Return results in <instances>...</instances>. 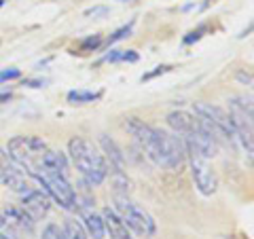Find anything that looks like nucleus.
Instances as JSON below:
<instances>
[{"label":"nucleus","mask_w":254,"mask_h":239,"mask_svg":"<svg viewBox=\"0 0 254 239\" xmlns=\"http://www.w3.org/2000/svg\"><path fill=\"white\" fill-rule=\"evenodd\" d=\"M34 178L38 180V184L45 188V193L49 195V199H53L60 208H64V210L76 208V193H74V188L70 186L68 176H62V174H38Z\"/></svg>","instance_id":"7"},{"label":"nucleus","mask_w":254,"mask_h":239,"mask_svg":"<svg viewBox=\"0 0 254 239\" xmlns=\"http://www.w3.org/2000/svg\"><path fill=\"white\" fill-rule=\"evenodd\" d=\"M6 170H13V167H11V163H9V155H6L4 150L0 148V174L6 172Z\"/></svg>","instance_id":"21"},{"label":"nucleus","mask_w":254,"mask_h":239,"mask_svg":"<svg viewBox=\"0 0 254 239\" xmlns=\"http://www.w3.org/2000/svg\"><path fill=\"white\" fill-rule=\"evenodd\" d=\"M121 2H127V0H121Z\"/></svg>","instance_id":"26"},{"label":"nucleus","mask_w":254,"mask_h":239,"mask_svg":"<svg viewBox=\"0 0 254 239\" xmlns=\"http://www.w3.org/2000/svg\"><path fill=\"white\" fill-rule=\"evenodd\" d=\"M125 129L133 135V140L146 150L148 159L155 161L157 165H161L170 172H178L185 165L187 153H185V144H182L178 135L157 129V127L140 121L138 117L125 119Z\"/></svg>","instance_id":"1"},{"label":"nucleus","mask_w":254,"mask_h":239,"mask_svg":"<svg viewBox=\"0 0 254 239\" xmlns=\"http://www.w3.org/2000/svg\"><path fill=\"white\" fill-rule=\"evenodd\" d=\"M104 61H138V53L136 51H110Z\"/></svg>","instance_id":"16"},{"label":"nucleus","mask_w":254,"mask_h":239,"mask_svg":"<svg viewBox=\"0 0 254 239\" xmlns=\"http://www.w3.org/2000/svg\"><path fill=\"white\" fill-rule=\"evenodd\" d=\"M229 115L235 127V135L242 142L248 159H252L254 138H252V100L250 98H233L229 102Z\"/></svg>","instance_id":"5"},{"label":"nucleus","mask_w":254,"mask_h":239,"mask_svg":"<svg viewBox=\"0 0 254 239\" xmlns=\"http://www.w3.org/2000/svg\"><path fill=\"white\" fill-rule=\"evenodd\" d=\"M47 150H49L47 142L43 138H38V135H15V138L9 140L6 155L17 165H21L30 176H34L41 170V163Z\"/></svg>","instance_id":"3"},{"label":"nucleus","mask_w":254,"mask_h":239,"mask_svg":"<svg viewBox=\"0 0 254 239\" xmlns=\"http://www.w3.org/2000/svg\"><path fill=\"white\" fill-rule=\"evenodd\" d=\"M64 239H87V231L83 227V222H78L74 218H68L64 220Z\"/></svg>","instance_id":"14"},{"label":"nucleus","mask_w":254,"mask_h":239,"mask_svg":"<svg viewBox=\"0 0 254 239\" xmlns=\"http://www.w3.org/2000/svg\"><path fill=\"white\" fill-rule=\"evenodd\" d=\"M195 115L208 119V121L222 133V138H225L229 144L237 142V135H235V127H233V121H231V115H229L227 110H222L220 106H214V104H205V102H197V104H195Z\"/></svg>","instance_id":"8"},{"label":"nucleus","mask_w":254,"mask_h":239,"mask_svg":"<svg viewBox=\"0 0 254 239\" xmlns=\"http://www.w3.org/2000/svg\"><path fill=\"white\" fill-rule=\"evenodd\" d=\"M100 144H102V148L106 150V165H108V172H110V174H121V172H125V157H123V153H121V148L117 146V142H115L113 138H108L106 133H102Z\"/></svg>","instance_id":"12"},{"label":"nucleus","mask_w":254,"mask_h":239,"mask_svg":"<svg viewBox=\"0 0 254 239\" xmlns=\"http://www.w3.org/2000/svg\"><path fill=\"white\" fill-rule=\"evenodd\" d=\"M201 32H205V26H201V28H197L195 32H190V36H187V38H185V43H187V45H190V43H193V41H197V38H199V36H201Z\"/></svg>","instance_id":"22"},{"label":"nucleus","mask_w":254,"mask_h":239,"mask_svg":"<svg viewBox=\"0 0 254 239\" xmlns=\"http://www.w3.org/2000/svg\"><path fill=\"white\" fill-rule=\"evenodd\" d=\"M131 30H133V23H127V26H123V28H119L113 36H108V41H106V45H115L117 41H121V38H125V36H129L131 34Z\"/></svg>","instance_id":"18"},{"label":"nucleus","mask_w":254,"mask_h":239,"mask_svg":"<svg viewBox=\"0 0 254 239\" xmlns=\"http://www.w3.org/2000/svg\"><path fill=\"white\" fill-rule=\"evenodd\" d=\"M21 208L26 210L34 220H38V218H43V216L49 214V210H51V199H49V195H47V193H43V190L30 188L28 193H23Z\"/></svg>","instance_id":"10"},{"label":"nucleus","mask_w":254,"mask_h":239,"mask_svg":"<svg viewBox=\"0 0 254 239\" xmlns=\"http://www.w3.org/2000/svg\"><path fill=\"white\" fill-rule=\"evenodd\" d=\"M102 98V91H85V89H74L68 93V102L70 104H91Z\"/></svg>","instance_id":"15"},{"label":"nucleus","mask_w":254,"mask_h":239,"mask_svg":"<svg viewBox=\"0 0 254 239\" xmlns=\"http://www.w3.org/2000/svg\"><path fill=\"white\" fill-rule=\"evenodd\" d=\"M115 212H117V216L127 225V229L133 231V233H138L142 237H153L155 235L157 227H155L153 216L142 210L140 205L131 203L129 199H125L123 195H119L115 199Z\"/></svg>","instance_id":"4"},{"label":"nucleus","mask_w":254,"mask_h":239,"mask_svg":"<svg viewBox=\"0 0 254 239\" xmlns=\"http://www.w3.org/2000/svg\"><path fill=\"white\" fill-rule=\"evenodd\" d=\"M41 239H64V231H62L60 225H55V222H49V225L43 229Z\"/></svg>","instance_id":"17"},{"label":"nucleus","mask_w":254,"mask_h":239,"mask_svg":"<svg viewBox=\"0 0 254 239\" xmlns=\"http://www.w3.org/2000/svg\"><path fill=\"white\" fill-rule=\"evenodd\" d=\"M21 72L17 68H4L0 70V83H9V81H15V78H19Z\"/></svg>","instance_id":"20"},{"label":"nucleus","mask_w":254,"mask_h":239,"mask_svg":"<svg viewBox=\"0 0 254 239\" xmlns=\"http://www.w3.org/2000/svg\"><path fill=\"white\" fill-rule=\"evenodd\" d=\"M100 47H102V36L95 34V36L85 38L83 45H81V51H93V49H100Z\"/></svg>","instance_id":"19"},{"label":"nucleus","mask_w":254,"mask_h":239,"mask_svg":"<svg viewBox=\"0 0 254 239\" xmlns=\"http://www.w3.org/2000/svg\"><path fill=\"white\" fill-rule=\"evenodd\" d=\"M76 208H78V212H81V218H83V227H85V231H87V237L104 239V235H106L104 218H102L100 214L93 210V203H89V201L78 203V201H76Z\"/></svg>","instance_id":"9"},{"label":"nucleus","mask_w":254,"mask_h":239,"mask_svg":"<svg viewBox=\"0 0 254 239\" xmlns=\"http://www.w3.org/2000/svg\"><path fill=\"white\" fill-rule=\"evenodd\" d=\"M2 4H4V0H0V9H2Z\"/></svg>","instance_id":"25"},{"label":"nucleus","mask_w":254,"mask_h":239,"mask_svg":"<svg viewBox=\"0 0 254 239\" xmlns=\"http://www.w3.org/2000/svg\"><path fill=\"white\" fill-rule=\"evenodd\" d=\"M0 218H2L4 227H9V229L26 231V233H30V231L34 229V218L23 208H4L2 214H0Z\"/></svg>","instance_id":"11"},{"label":"nucleus","mask_w":254,"mask_h":239,"mask_svg":"<svg viewBox=\"0 0 254 239\" xmlns=\"http://www.w3.org/2000/svg\"><path fill=\"white\" fill-rule=\"evenodd\" d=\"M102 218H104V229L108 231L110 239H133L131 237V231L127 229V225L117 216L115 210L106 208L104 214H102Z\"/></svg>","instance_id":"13"},{"label":"nucleus","mask_w":254,"mask_h":239,"mask_svg":"<svg viewBox=\"0 0 254 239\" xmlns=\"http://www.w3.org/2000/svg\"><path fill=\"white\" fill-rule=\"evenodd\" d=\"M68 153H70V159H72L74 167L85 178L87 184L98 186L106 180V176H108L106 159L102 157V153L91 144L89 140L72 138L68 142Z\"/></svg>","instance_id":"2"},{"label":"nucleus","mask_w":254,"mask_h":239,"mask_svg":"<svg viewBox=\"0 0 254 239\" xmlns=\"http://www.w3.org/2000/svg\"><path fill=\"white\" fill-rule=\"evenodd\" d=\"M13 98L11 93H6V91H0V104H4V102H9Z\"/></svg>","instance_id":"24"},{"label":"nucleus","mask_w":254,"mask_h":239,"mask_svg":"<svg viewBox=\"0 0 254 239\" xmlns=\"http://www.w3.org/2000/svg\"><path fill=\"white\" fill-rule=\"evenodd\" d=\"M168 70H170V66H159L155 72H148V74L142 76V81H148V78H153V76H157V74H163V72H168Z\"/></svg>","instance_id":"23"},{"label":"nucleus","mask_w":254,"mask_h":239,"mask_svg":"<svg viewBox=\"0 0 254 239\" xmlns=\"http://www.w3.org/2000/svg\"><path fill=\"white\" fill-rule=\"evenodd\" d=\"M182 144H185V153L189 157L190 174H193V180H195L197 188H199V193L205 195V197L214 195L216 188H218V178H216V174H214V170L210 167L208 159H205L193 144H189V142H185V140H182Z\"/></svg>","instance_id":"6"}]
</instances>
